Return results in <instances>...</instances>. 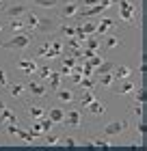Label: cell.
<instances>
[{
    "mask_svg": "<svg viewBox=\"0 0 147 151\" xmlns=\"http://www.w3.org/2000/svg\"><path fill=\"white\" fill-rule=\"evenodd\" d=\"M30 43H33L30 32L22 30V32H15L9 41H4L2 47H4V50H26V47H30Z\"/></svg>",
    "mask_w": 147,
    "mask_h": 151,
    "instance_id": "cell-1",
    "label": "cell"
},
{
    "mask_svg": "<svg viewBox=\"0 0 147 151\" xmlns=\"http://www.w3.org/2000/svg\"><path fill=\"white\" fill-rule=\"evenodd\" d=\"M117 4H119V19L121 22H134V17H136V6L130 2V0H117Z\"/></svg>",
    "mask_w": 147,
    "mask_h": 151,
    "instance_id": "cell-2",
    "label": "cell"
},
{
    "mask_svg": "<svg viewBox=\"0 0 147 151\" xmlns=\"http://www.w3.org/2000/svg\"><path fill=\"white\" fill-rule=\"evenodd\" d=\"M35 30H37L39 35H52L54 30H59V22H56V19H52L50 15L39 17V19H37V26H35Z\"/></svg>",
    "mask_w": 147,
    "mask_h": 151,
    "instance_id": "cell-3",
    "label": "cell"
},
{
    "mask_svg": "<svg viewBox=\"0 0 147 151\" xmlns=\"http://www.w3.org/2000/svg\"><path fill=\"white\" fill-rule=\"evenodd\" d=\"M24 91H28L33 97H46L48 95V84L43 80H30V82H26Z\"/></svg>",
    "mask_w": 147,
    "mask_h": 151,
    "instance_id": "cell-4",
    "label": "cell"
},
{
    "mask_svg": "<svg viewBox=\"0 0 147 151\" xmlns=\"http://www.w3.org/2000/svg\"><path fill=\"white\" fill-rule=\"evenodd\" d=\"M125 121H110L108 125L102 127V136H108V138H113V136H121L125 132Z\"/></svg>",
    "mask_w": 147,
    "mask_h": 151,
    "instance_id": "cell-5",
    "label": "cell"
},
{
    "mask_svg": "<svg viewBox=\"0 0 147 151\" xmlns=\"http://www.w3.org/2000/svg\"><path fill=\"white\" fill-rule=\"evenodd\" d=\"M63 125H67V127H72V129H78L82 125V112L80 110H69V112H65Z\"/></svg>",
    "mask_w": 147,
    "mask_h": 151,
    "instance_id": "cell-6",
    "label": "cell"
},
{
    "mask_svg": "<svg viewBox=\"0 0 147 151\" xmlns=\"http://www.w3.org/2000/svg\"><path fill=\"white\" fill-rule=\"evenodd\" d=\"M28 11V6L26 4H22V2H13V4H7L4 6V11H2V15H7V17H22L24 13Z\"/></svg>",
    "mask_w": 147,
    "mask_h": 151,
    "instance_id": "cell-7",
    "label": "cell"
},
{
    "mask_svg": "<svg viewBox=\"0 0 147 151\" xmlns=\"http://www.w3.org/2000/svg\"><path fill=\"white\" fill-rule=\"evenodd\" d=\"M78 9H80V2H67L65 6H61V13L59 15L63 17V19H69V17H74V15H78Z\"/></svg>",
    "mask_w": 147,
    "mask_h": 151,
    "instance_id": "cell-8",
    "label": "cell"
},
{
    "mask_svg": "<svg viewBox=\"0 0 147 151\" xmlns=\"http://www.w3.org/2000/svg\"><path fill=\"white\" fill-rule=\"evenodd\" d=\"M17 67H20V71H22V73H28V76H33L35 71H37V60H33V58H22V60H20V63H17Z\"/></svg>",
    "mask_w": 147,
    "mask_h": 151,
    "instance_id": "cell-9",
    "label": "cell"
},
{
    "mask_svg": "<svg viewBox=\"0 0 147 151\" xmlns=\"http://www.w3.org/2000/svg\"><path fill=\"white\" fill-rule=\"evenodd\" d=\"M85 108H87V112H89L91 116H102L104 112H106V106H104V104H102V101L97 99V97H95L93 101H91L89 106H85Z\"/></svg>",
    "mask_w": 147,
    "mask_h": 151,
    "instance_id": "cell-10",
    "label": "cell"
},
{
    "mask_svg": "<svg viewBox=\"0 0 147 151\" xmlns=\"http://www.w3.org/2000/svg\"><path fill=\"white\" fill-rule=\"evenodd\" d=\"M54 97H56L61 104H72L74 101V91H69V88H56V91H54Z\"/></svg>",
    "mask_w": 147,
    "mask_h": 151,
    "instance_id": "cell-11",
    "label": "cell"
},
{
    "mask_svg": "<svg viewBox=\"0 0 147 151\" xmlns=\"http://www.w3.org/2000/svg\"><path fill=\"white\" fill-rule=\"evenodd\" d=\"M46 114H48V119H50L54 125H56V123H63V119H65V110H63V108H59V106H54V108H50V110H46Z\"/></svg>",
    "mask_w": 147,
    "mask_h": 151,
    "instance_id": "cell-12",
    "label": "cell"
},
{
    "mask_svg": "<svg viewBox=\"0 0 147 151\" xmlns=\"http://www.w3.org/2000/svg\"><path fill=\"white\" fill-rule=\"evenodd\" d=\"M46 82H48V84H50V86H48V88H50V91H56V88H61V82H63V76L59 73V71H50V76H48V78H46Z\"/></svg>",
    "mask_w": 147,
    "mask_h": 151,
    "instance_id": "cell-13",
    "label": "cell"
},
{
    "mask_svg": "<svg viewBox=\"0 0 147 151\" xmlns=\"http://www.w3.org/2000/svg\"><path fill=\"white\" fill-rule=\"evenodd\" d=\"M115 26V19H110V17H102V22L100 24H95V32H100V35H106V32L110 30Z\"/></svg>",
    "mask_w": 147,
    "mask_h": 151,
    "instance_id": "cell-14",
    "label": "cell"
},
{
    "mask_svg": "<svg viewBox=\"0 0 147 151\" xmlns=\"http://www.w3.org/2000/svg\"><path fill=\"white\" fill-rule=\"evenodd\" d=\"M24 26H26V30H35V26H37V19H39V15H37V13H33L30 9L28 11H26L24 13Z\"/></svg>",
    "mask_w": 147,
    "mask_h": 151,
    "instance_id": "cell-15",
    "label": "cell"
},
{
    "mask_svg": "<svg viewBox=\"0 0 147 151\" xmlns=\"http://www.w3.org/2000/svg\"><path fill=\"white\" fill-rule=\"evenodd\" d=\"M130 76H132V69L128 65H121V67H117V69H115L113 78L115 80H125V78H130Z\"/></svg>",
    "mask_w": 147,
    "mask_h": 151,
    "instance_id": "cell-16",
    "label": "cell"
},
{
    "mask_svg": "<svg viewBox=\"0 0 147 151\" xmlns=\"http://www.w3.org/2000/svg\"><path fill=\"white\" fill-rule=\"evenodd\" d=\"M134 88H136V82H130L128 78H125V82L117 88V93L119 95H132V93H134Z\"/></svg>",
    "mask_w": 147,
    "mask_h": 151,
    "instance_id": "cell-17",
    "label": "cell"
},
{
    "mask_svg": "<svg viewBox=\"0 0 147 151\" xmlns=\"http://www.w3.org/2000/svg\"><path fill=\"white\" fill-rule=\"evenodd\" d=\"M9 28L11 32L15 35V32H22L26 30V26H24V19H20V17H11V22H9Z\"/></svg>",
    "mask_w": 147,
    "mask_h": 151,
    "instance_id": "cell-18",
    "label": "cell"
},
{
    "mask_svg": "<svg viewBox=\"0 0 147 151\" xmlns=\"http://www.w3.org/2000/svg\"><path fill=\"white\" fill-rule=\"evenodd\" d=\"M113 73L106 71V73H100V80H97V84H100L102 88H110V84H113Z\"/></svg>",
    "mask_w": 147,
    "mask_h": 151,
    "instance_id": "cell-19",
    "label": "cell"
},
{
    "mask_svg": "<svg viewBox=\"0 0 147 151\" xmlns=\"http://www.w3.org/2000/svg\"><path fill=\"white\" fill-rule=\"evenodd\" d=\"M113 69H115V65L110 63V60H102V63L97 65V67H95L93 71H95L97 76H100V73H106V71H113Z\"/></svg>",
    "mask_w": 147,
    "mask_h": 151,
    "instance_id": "cell-20",
    "label": "cell"
},
{
    "mask_svg": "<svg viewBox=\"0 0 147 151\" xmlns=\"http://www.w3.org/2000/svg\"><path fill=\"white\" fill-rule=\"evenodd\" d=\"M93 99H95L93 88H85V93H82V97H80V104H82V108H85V106H89Z\"/></svg>",
    "mask_w": 147,
    "mask_h": 151,
    "instance_id": "cell-21",
    "label": "cell"
},
{
    "mask_svg": "<svg viewBox=\"0 0 147 151\" xmlns=\"http://www.w3.org/2000/svg\"><path fill=\"white\" fill-rule=\"evenodd\" d=\"M28 116H30V119H41V116H46V108H41V106H30V108H28Z\"/></svg>",
    "mask_w": 147,
    "mask_h": 151,
    "instance_id": "cell-22",
    "label": "cell"
},
{
    "mask_svg": "<svg viewBox=\"0 0 147 151\" xmlns=\"http://www.w3.org/2000/svg\"><path fill=\"white\" fill-rule=\"evenodd\" d=\"M39 125H41V132H43V134H50L52 127H54V123L48 119V114H46V116H41V119H39Z\"/></svg>",
    "mask_w": 147,
    "mask_h": 151,
    "instance_id": "cell-23",
    "label": "cell"
},
{
    "mask_svg": "<svg viewBox=\"0 0 147 151\" xmlns=\"http://www.w3.org/2000/svg\"><path fill=\"white\" fill-rule=\"evenodd\" d=\"M91 145H95V147H113V140H110L108 136H100V138L91 140Z\"/></svg>",
    "mask_w": 147,
    "mask_h": 151,
    "instance_id": "cell-24",
    "label": "cell"
},
{
    "mask_svg": "<svg viewBox=\"0 0 147 151\" xmlns=\"http://www.w3.org/2000/svg\"><path fill=\"white\" fill-rule=\"evenodd\" d=\"M132 97H134L136 104H145V86L141 84L138 88H134V93H132Z\"/></svg>",
    "mask_w": 147,
    "mask_h": 151,
    "instance_id": "cell-25",
    "label": "cell"
},
{
    "mask_svg": "<svg viewBox=\"0 0 147 151\" xmlns=\"http://www.w3.org/2000/svg\"><path fill=\"white\" fill-rule=\"evenodd\" d=\"M80 28H82V32H85L87 37H91V35H93V32H95V24H93V22H89V19H87V22H85V19H82Z\"/></svg>",
    "mask_w": 147,
    "mask_h": 151,
    "instance_id": "cell-26",
    "label": "cell"
},
{
    "mask_svg": "<svg viewBox=\"0 0 147 151\" xmlns=\"http://www.w3.org/2000/svg\"><path fill=\"white\" fill-rule=\"evenodd\" d=\"M9 93L13 95V97H22V95H24V84H20V82L11 84V86H9Z\"/></svg>",
    "mask_w": 147,
    "mask_h": 151,
    "instance_id": "cell-27",
    "label": "cell"
},
{
    "mask_svg": "<svg viewBox=\"0 0 147 151\" xmlns=\"http://www.w3.org/2000/svg\"><path fill=\"white\" fill-rule=\"evenodd\" d=\"M33 4L43 6V9H54V6L59 4V0H33Z\"/></svg>",
    "mask_w": 147,
    "mask_h": 151,
    "instance_id": "cell-28",
    "label": "cell"
},
{
    "mask_svg": "<svg viewBox=\"0 0 147 151\" xmlns=\"http://www.w3.org/2000/svg\"><path fill=\"white\" fill-rule=\"evenodd\" d=\"M78 84H80L82 88H93V86H95V82H93V78H91V76H80Z\"/></svg>",
    "mask_w": 147,
    "mask_h": 151,
    "instance_id": "cell-29",
    "label": "cell"
},
{
    "mask_svg": "<svg viewBox=\"0 0 147 151\" xmlns=\"http://www.w3.org/2000/svg\"><path fill=\"white\" fill-rule=\"evenodd\" d=\"M119 43H121V41H119V37H108L106 43H104V47H106V50H117Z\"/></svg>",
    "mask_w": 147,
    "mask_h": 151,
    "instance_id": "cell-30",
    "label": "cell"
},
{
    "mask_svg": "<svg viewBox=\"0 0 147 151\" xmlns=\"http://www.w3.org/2000/svg\"><path fill=\"white\" fill-rule=\"evenodd\" d=\"M61 32H63V37H67V39H72L74 35H76V28L74 26H63V28H59Z\"/></svg>",
    "mask_w": 147,
    "mask_h": 151,
    "instance_id": "cell-31",
    "label": "cell"
},
{
    "mask_svg": "<svg viewBox=\"0 0 147 151\" xmlns=\"http://www.w3.org/2000/svg\"><path fill=\"white\" fill-rule=\"evenodd\" d=\"M87 47L89 50H100V39H93V37H87Z\"/></svg>",
    "mask_w": 147,
    "mask_h": 151,
    "instance_id": "cell-32",
    "label": "cell"
},
{
    "mask_svg": "<svg viewBox=\"0 0 147 151\" xmlns=\"http://www.w3.org/2000/svg\"><path fill=\"white\" fill-rule=\"evenodd\" d=\"M37 71H39V78L46 82V78L50 76V71H52V69H50V65H43V67H37Z\"/></svg>",
    "mask_w": 147,
    "mask_h": 151,
    "instance_id": "cell-33",
    "label": "cell"
},
{
    "mask_svg": "<svg viewBox=\"0 0 147 151\" xmlns=\"http://www.w3.org/2000/svg\"><path fill=\"white\" fill-rule=\"evenodd\" d=\"M33 121H35V123H33V127H30V132L37 136V138H39V136H43V132H41V125H39V119H33Z\"/></svg>",
    "mask_w": 147,
    "mask_h": 151,
    "instance_id": "cell-34",
    "label": "cell"
},
{
    "mask_svg": "<svg viewBox=\"0 0 147 151\" xmlns=\"http://www.w3.org/2000/svg\"><path fill=\"white\" fill-rule=\"evenodd\" d=\"M46 136V145H61V138H59V136H50V134H43Z\"/></svg>",
    "mask_w": 147,
    "mask_h": 151,
    "instance_id": "cell-35",
    "label": "cell"
},
{
    "mask_svg": "<svg viewBox=\"0 0 147 151\" xmlns=\"http://www.w3.org/2000/svg\"><path fill=\"white\" fill-rule=\"evenodd\" d=\"M145 116H141V119H138V123H136V132H138V136H145Z\"/></svg>",
    "mask_w": 147,
    "mask_h": 151,
    "instance_id": "cell-36",
    "label": "cell"
},
{
    "mask_svg": "<svg viewBox=\"0 0 147 151\" xmlns=\"http://www.w3.org/2000/svg\"><path fill=\"white\" fill-rule=\"evenodd\" d=\"M0 86H9V78H7V71L0 67Z\"/></svg>",
    "mask_w": 147,
    "mask_h": 151,
    "instance_id": "cell-37",
    "label": "cell"
},
{
    "mask_svg": "<svg viewBox=\"0 0 147 151\" xmlns=\"http://www.w3.org/2000/svg\"><path fill=\"white\" fill-rule=\"evenodd\" d=\"M61 145H65V147H74V145H78V140L72 138V136H67V138H63V140H61Z\"/></svg>",
    "mask_w": 147,
    "mask_h": 151,
    "instance_id": "cell-38",
    "label": "cell"
},
{
    "mask_svg": "<svg viewBox=\"0 0 147 151\" xmlns=\"http://www.w3.org/2000/svg\"><path fill=\"white\" fill-rule=\"evenodd\" d=\"M59 73H61V76H69V73H72V65L63 63V65H61V69H59Z\"/></svg>",
    "mask_w": 147,
    "mask_h": 151,
    "instance_id": "cell-39",
    "label": "cell"
},
{
    "mask_svg": "<svg viewBox=\"0 0 147 151\" xmlns=\"http://www.w3.org/2000/svg\"><path fill=\"white\" fill-rule=\"evenodd\" d=\"M145 104H138L136 108H134V116H138V119H141V116H145V108H143Z\"/></svg>",
    "mask_w": 147,
    "mask_h": 151,
    "instance_id": "cell-40",
    "label": "cell"
},
{
    "mask_svg": "<svg viewBox=\"0 0 147 151\" xmlns=\"http://www.w3.org/2000/svg\"><path fill=\"white\" fill-rule=\"evenodd\" d=\"M100 0H80V4H85V6H91V4H97Z\"/></svg>",
    "mask_w": 147,
    "mask_h": 151,
    "instance_id": "cell-41",
    "label": "cell"
},
{
    "mask_svg": "<svg viewBox=\"0 0 147 151\" xmlns=\"http://www.w3.org/2000/svg\"><path fill=\"white\" fill-rule=\"evenodd\" d=\"M2 108H4V101H2V99H0V112H2Z\"/></svg>",
    "mask_w": 147,
    "mask_h": 151,
    "instance_id": "cell-42",
    "label": "cell"
},
{
    "mask_svg": "<svg viewBox=\"0 0 147 151\" xmlns=\"http://www.w3.org/2000/svg\"><path fill=\"white\" fill-rule=\"evenodd\" d=\"M0 32H2V24H0Z\"/></svg>",
    "mask_w": 147,
    "mask_h": 151,
    "instance_id": "cell-43",
    "label": "cell"
},
{
    "mask_svg": "<svg viewBox=\"0 0 147 151\" xmlns=\"http://www.w3.org/2000/svg\"><path fill=\"white\" fill-rule=\"evenodd\" d=\"M0 2H2V0H0Z\"/></svg>",
    "mask_w": 147,
    "mask_h": 151,
    "instance_id": "cell-44",
    "label": "cell"
}]
</instances>
